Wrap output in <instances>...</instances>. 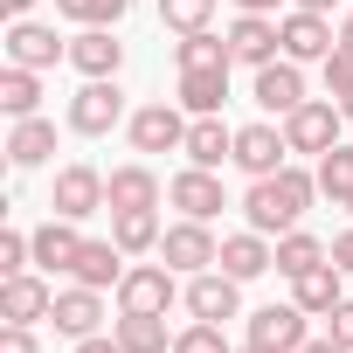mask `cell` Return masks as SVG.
<instances>
[{"label":"cell","instance_id":"obj_17","mask_svg":"<svg viewBox=\"0 0 353 353\" xmlns=\"http://www.w3.org/2000/svg\"><path fill=\"white\" fill-rule=\"evenodd\" d=\"M56 332L63 339H90L97 325H104V291H90V284H70V291H56Z\"/></svg>","mask_w":353,"mask_h":353},{"label":"cell","instance_id":"obj_20","mask_svg":"<svg viewBox=\"0 0 353 353\" xmlns=\"http://www.w3.org/2000/svg\"><path fill=\"white\" fill-rule=\"evenodd\" d=\"M118 63H125V42L111 28H83L70 42V70H83V77H118Z\"/></svg>","mask_w":353,"mask_h":353},{"label":"cell","instance_id":"obj_36","mask_svg":"<svg viewBox=\"0 0 353 353\" xmlns=\"http://www.w3.org/2000/svg\"><path fill=\"white\" fill-rule=\"evenodd\" d=\"M325 90H332L339 104L353 97V49H346V42H332V56H325Z\"/></svg>","mask_w":353,"mask_h":353},{"label":"cell","instance_id":"obj_33","mask_svg":"<svg viewBox=\"0 0 353 353\" xmlns=\"http://www.w3.org/2000/svg\"><path fill=\"white\" fill-rule=\"evenodd\" d=\"M132 0H56V14L77 21V28H118Z\"/></svg>","mask_w":353,"mask_h":353},{"label":"cell","instance_id":"obj_38","mask_svg":"<svg viewBox=\"0 0 353 353\" xmlns=\"http://www.w3.org/2000/svg\"><path fill=\"white\" fill-rule=\"evenodd\" d=\"M0 353H42L35 346V325H0Z\"/></svg>","mask_w":353,"mask_h":353},{"label":"cell","instance_id":"obj_42","mask_svg":"<svg viewBox=\"0 0 353 353\" xmlns=\"http://www.w3.org/2000/svg\"><path fill=\"white\" fill-rule=\"evenodd\" d=\"M291 8H312V14H332V8H339V0H291Z\"/></svg>","mask_w":353,"mask_h":353},{"label":"cell","instance_id":"obj_22","mask_svg":"<svg viewBox=\"0 0 353 353\" xmlns=\"http://www.w3.org/2000/svg\"><path fill=\"white\" fill-rule=\"evenodd\" d=\"M104 188H111V208H159V173H152L145 159L111 166V173H104Z\"/></svg>","mask_w":353,"mask_h":353},{"label":"cell","instance_id":"obj_32","mask_svg":"<svg viewBox=\"0 0 353 353\" xmlns=\"http://www.w3.org/2000/svg\"><path fill=\"white\" fill-rule=\"evenodd\" d=\"M332 250L319 243V236H305V229H284L277 236V277H305L312 263H325Z\"/></svg>","mask_w":353,"mask_h":353},{"label":"cell","instance_id":"obj_29","mask_svg":"<svg viewBox=\"0 0 353 353\" xmlns=\"http://www.w3.org/2000/svg\"><path fill=\"white\" fill-rule=\"evenodd\" d=\"M319 194L332 208H353V145L339 139L332 152H319Z\"/></svg>","mask_w":353,"mask_h":353},{"label":"cell","instance_id":"obj_14","mask_svg":"<svg viewBox=\"0 0 353 353\" xmlns=\"http://www.w3.org/2000/svg\"><path fill=\"white\" fill-rule=\"evenodd\" d=\"M229 49H236V63L263 70V63H277V56H284V35H277V21H270V14H236Z\"/></svg>","mask_w":353,"mask_h":353},{"label":"cell","instance_id":"obj_37","mask_svg":"<svg viewBox=\"0 0 353 353\" xmlns=\"http://www.w3.org/2000/svg\"><path fill=\"white\" fill-rule=\"evenodd\" d=\"M325 332H332V339H339V346L353 353V298H339V305L325 312Z\"/></svg>","mask_w":353,"mask_h":353},{"label":"cell","instance_id":"obj_12","mask_svg":"<svg viewBox=\"0 0 353 353\" xmlns=\"http://www.w3.org/2000/svg\"><path fill=\"white\" fill-rule=\"evenodd\" d=\"M277 35H284V56H291V63H325V56H332V21L312 14V8H291V14L277 21Z\"/></svg>","mask_w":353,"mask_h":353},{"label":"cell","instance_id":"obj_16","mask_svg":"<svg viewBox=\"0 0 353 353\" xmlns=\"http://www.w3.org/2000/svg\"><path fill=\"white\" fill-rule=\"evenodd\" d=\"M215 270H229V277H263V270H277V243L270 236H256V229H243V236H222V256H215Z\"/></svg>","mask_w":353,"mask_h":353},{"label":"cell","instance_id":"obj_21","mask_svg":"<svg viewBox=\"0 0 353 353\" xmlns=\"http://www.w3.org/2000/svg\"><path fill=\"white\" fill-rule=\"evenodd\" d=\"M188 166H222V159H236V132L222 125V111H208V118H194L188 125Z\"/></svg>","mask_w":353,"mask_h":353},{"label":"cell","instance_id":"obj_47","mask_svg":"<svg viewBox=\"0 0 353 353\" xmlns=\"http://www.w3.org/2000/svg\"><path fill=\"white\" fill-rule=\"evenodd\" d=\"M339 111H346V118H353V97H346V104H339Z\"/></svg>","mask_w":353,"mask_h":353},{"label":"cell","instance_id":"obj_45","mask_svg":"<svg viewBox=\"0 0 353 353\" xmlns=\"http://www.w3.org/2000/svg\"><path fill=\"white\" fill-rule=\"evenodd\" d=\"M339 42H346V49H353V14H346V28H339Z\"/></svg>","mask_w":353,"mask_h":353},{"label":"cell","instance_id":"obj_41","mask_svg":"<svg viewBox=\"0 0 353 353\" xmlns=\"http://www.w3.org/2000/svg\"><path fill=\"white\" fill-rule=\"evenodd\" d=\"M298 353H346V346H339V339H332V332H325V339H305V346H298Z\"/></svg>","mask_w":353,"mask_h":353},{"label":"cell","instance_id":"obj_13","mask_svg":"<svg viewBox=\"0 0 353 353\" xmlns=\"http://www.w3.org/2000/svg\"><path fill=\"white\" fill-rule=\"evenodd\" d=\"M8 63H21V70H56V63H70V42H56V28H42V21H14L8 28Z\"/></svg>","mask_w":353,"mask_h":353},{"label":"cell","instance_id":"obj_23","mask_svg":"<svg viewBox=\"0 0 353 353\" xmlns=\"http://www.w3.org/2000/svg\"><path fill=\"white\" fill-rule=\"evenodd\" d=\"M159 208H111V243L125 250V256H145V250H159Z\"/></svg>","mask_w":353,"mask_h":353},{"label":"cell","instance_id":"obj_44","mask_svg":"<svg viewBox=\"0 0 353 353\" xmlns=\"http://www.w3.org/2000/svg\"><path fill=\"white\" fill-rule=\"evenodd\" d=\"M0 8H8V14H14V21H21V14H28V8H35V0H0Z\"/></svg>","mask_w":353,"mask_h":353},{"label":"cell","instance_id":"obj_9","mask_svg":"<svg viewBox=\"0 0 353 353\" xmlns=\"http://www.w3.org/2000/svg\"><path fill=\"white\" fill-rule=\"evenodd\" d=\"M188 312L208 319V325L236 319V312H243V277H229V270H201V277H188Z\"/></svg>","mask_w":353,"mask_h":353},{"label":"cell","instance_id":"obj_18","mask_svg":"<svg viewBox=\"0 0 353 353\" xmlns=\"http://www.w3.org/2000/svg\"><path fill=\"white\" fill-rule=\"evenodd\" d=\"M305 305H263V312H250V339L256 346H277V353H298L305 346Z\"/></svg>","mask_w":353,"mask_h":353},{"label":"cell","instance_id":"obj_10","mask_svg":"<svg viewBox=\"0 0 353 353\" xmlns=\"http://www.w3.org/2000/svg\"><path fill=\"white\" fill-rule=\"evenodd\" d=\"M132 145H139V152H181V145H188V118L173 111L166 97H159V104H139V111H132Z\"/></svg>","mask_w":353,"mask_h":353},{"label":"cell","instance_id":"obj_1","mask_svg":"<svg viewBox=\"0 0 353 353\" xmlns=\"http://www.w3.org/2000/svg\"><path fill=\"white\" fill-rule=\"evenodd\" d=\"M312 201H319V173L284 166V173H270V181H250L243 215H250L256 236H284V229H298V215H305Z\"/></svg>","mask_w":353,"mask_h":353},{"label":"cell","instance_id":"obj_27","mask_svg":"<svg viewBox=\"0 0 353 353\" xmlns=\"http://www.w3.org/2000/svg\"><path fill=\"white\" fill-rule=\"evenodd\" d=\"M49 152H56V125H49L42 111H35V118H14V132H8V159H14V166H42Z\"/></svg>","mask_w":353,"mask_h":353},{"label":"cell","instance_id":"obj_28","mask_svg":"<svg viewBox=\"0 0 353 353\" xmlns=\"http://www.w3.org/2000/svg\"><path fill=\"white\" fill-rule=\"evenodd\" d=\"M173 63H181V70H229V63H236V49H229V35L194 28V35L173 42Z\"/></svg>","mask_w":353,"mask_h":353},{"label":"cell","instance_id":"obj_11","mask_svg":"<svg viewBox=\"0 0 353 353\" xmlns=\"http://www.w3.org/2000/svg\"><path fill=\"white\" fill-rule=\"evenodd\" d=\"M49 312H56V284H42L35 270H14L8 284H0V319L8 325H35Z\"/></svg>","mask_w":353,"mask_h":353},{"label":"cell","instance_id":"obj_31","mask_svg":"<svg viewBox=\"0 0 353 353\" xmlns=\"http://www.w3.org/2000/svg\"><path fill=\"white\" fill-rule=\"evenodd\" d=\"M35 77L42 70H21V63L0 70V111H8V118H35V104H42V83Z\"/></svg>","mask_w":353,"mask_h":353},{"label":"cell","instance_id":"obj_6","mask_svg":"<svg viewBox=\"0 0 353 353\" xmlns=\"http://www.w3.org/2000/svg\"><path fill=\"white\" fill-rule=\"evenodd\" d=\"M173 298H181V284H173V263H132L125 284H118V312H166Z\"/></svg>","mask_w":353,"mask_h":353},{"label":"cell","instance_id":"obj_30","mask_svg":"<svg viewBox=\"0 0 353 353\" xmlns=\"http://www.w3.org/2000/svg\"><path fill=\"white\" fill-rule=\"evenodd\" d=\"M222 97H229V70H181V104L194 118L222 111Z\"/></svg>","mask_w":353,"mask_h":353},{"label":"cell","instance_id":"obj_46","mask_svg":"<svg viewBox=\"0 0 353 353\" xmlns=\"http://www.w3.org/2000/svg\"><path fill=\"white\" fill-rule=\"evenodd\" d=\"M243 353H277V346H256V339H250V346H243Z\"/></svg>","mask_w":353,"mask_h":353},{"label":"cell","instance_id":"obj_19","mask_svg":"<svg viewBox=\"0 0 353 353\" xmlns=\"http://www.w3.org/2000/svg\"><path fill=\"white\" fill-rule=\"evenodd\" d=\"M125 270H132V263H125V250H118V243H90V236H83V250H77V263H70V277H77V284H90V291H118V284H125Z\"/></svg>","mask_w":353,"mask_h":353},{"label":"cell","instance_id":"obj_39","mask_svg":"<svg viewBox=\"0 0 353 353\" xmlns=\"http://www.w3.org/2000/svg\"><path fill=\"white\" fill-rule=\"evenodd\" d=\"M332 263H339V270H353V229H339V236H332Z\"/></svg>","mask_w":353,"mask_h":353},{"label":"cell","instance_id":"obj_43","mask_svg":"<svg viewBox=\"0 0 353 353\" xmlns=\"http://www.w3.org/2000/svg\"><path fill=\"white\" fill-rule=\"evenodd\" d=\"M236 8H243V14H270V8H277V0H236Z\"/></svg>","mask_w":353,"mask_h":353},{"label":"cell","instance_id":"obj_5","mask_svg":"<svg viewBox=\"0 0 353 353\" xmlns=\"http://www.w3.org/2000/svg\"><path fill=\"white\" fill-rule=\"evenodd\" d=\"M215 256H222V243H215V229H208V222H194V215H181V222H173V229L159 236V263L188 270V277L215 270Z\"/></svg>","mask_w":353,"mask_h":353},{"label":"cell","instance_id":"obj_35","mask_svg":"<svg viewBox=\"0 0 353 353\" xmlns=\"http://www.w3.org/2000/svg\"><path fill=\"white\" fill-rule=\"evenodd\" d=\"M173 353H236V346L222 339V325H208V319H194L188 332H173Z\"/></svg>","mask_w":353,"mask_h":353},{"label":"cell","instance_id":"obj_24","mask_svg":"<svg viewBox=\"0 0 353 353\" xmlns=\"http://www.w3.org/2000/svg\"><path fill=\"white\" fill-rule=\"evenodd\" d=\"M339 298H346V291H339V263H332V256H325V263H312L305 277H291V305H305L312 319H325Z\"/></svg>","mask_w":353,"mask_h":353},{"label":"cell","instance_id":"obj_8","mask_svg":"<svg viewBox=\"0 0 353 353\" xmlns=\"http://www.w3.org/2000/svg\"><path fill=\"white\" fill-rule=\"evenodd\" d=\"M166 201L181 208V215H194V222H215L222 215V181H215V166H181L166 181Z\"/></svg>","mask_w":353,"mask_h":353},{"label":"cell","instance_id":"obj_40","mask_svg":"<svg viewBox=\"0 0 353 353\" xmlns=\"http://www.w3.org/2000/svg\"><path fill=\"white\" fill-rule=\"evenodd\" d=\"M77 353H125L118 339H104V332H90V339H77Z\"/></svg>","mask_w":353,"mask_h":353},{"label":"cell","instance_id":"obj_26","mask_svg":"<svg viewBox=\"0 0 353 353\" xmlns=\"http://www.w3.org/2000/svg\"><path fill=\"white\" fill-rule=\"evenodd\" d=\"M77 250H83V236H77V222L70 215H56V222H42L35 229V263L56 277V270H70L77 263Z\"/></svg>","mask_w":353,"mask_h":353},{"label":"cell","instance_id":"obj_34","mask_svg":"<svg viewBox=\"0 0 353 353\" xmlns=\"http://www.w3.org/2000/svg\"><path fill=\"white\" fill-rule=\"evenodd\" d=\"M208 14H215V0H159V21H166L173 35H194V28H208Z\"/></svg>","mask_w":353,"mask_h":353},{"label":"cell","instance_id":"obj_2","mask_svg":"<svg viewBox=\"0 0 353 353\" xmlns=\"http://www.w3.org/2000/svg\"><path fill=\"white\" fill-rule=\"evenodd\" d=\"M118 118H125V90H118V77H83V90L70 97V132L104 139Z\"/></svg>","mask_w":353,"mask_h":353},{"label":"cell","instance_id":"obj_15","mask_svg":"<svg viewBox=\"0 0 353 353\" xmlns=\"http://www.w3.org/2000/svg\"><path fill=\"white\" fill-rule=\"evenodd\" d=\"M263 111H277V118H291L298 104H305V77H298V63L291 56H277V63H263L256 70V90H250Z\"/></svg>","mask_w":353,"mask_h":353},{"label":"cell","instance_id":"obj_4","mask_svg":"<svg viewBox=\"0 0 353 353\" xmlns=\"http://www.w3.org/2000/svg\"><path fill=\"white\" fill-rule=\"evenodd\" d=\"M49 208H56V215H70V222H90L97 208H111L104 173H97V166H83V159H77V166H63V173H56V188H49Z\"/></svg>","mask_w":353,"mask_h":353},{"label":"cell","instance_id":"obj_3","mask_svg":"<svg viewBox=\"0 0 353 353\" xmlns=\"http://www.w3.org/2000/svg\"><path fill=\"white\" fill-rule=\"evenodd\" d=\"M339 118H346V111H339V97H305V104L284 118L291 152H312V159H319V152H332V145H339Z\"/></svg>","mask_w":353,"mask_h":353},{"label":"cell","instance_id":"obj_25","mask_svg":"<svg viewBox=\"0 0 353 353\" xmlns=\"http://www.w3.org/2000/svg\"><path fill=\"white\" fill-rule=\"evenodd\" d=\"M111 339H118L125 353H173V339H166V312H118Z\"/></svg>","mask_w":353,"mask_h":353},{"label":"cell","instance_id":"obj_7","mask_svg":"<svg viewBox=\"0 0 353 353\" xmlns=\"http://www.w3.org/2000/svg\"><path fill=\"white\" fill-rule=\"evenodd\" d=\"M284 152H291V139H284L277 125H243V132H236V166L250 173V181H270V173H284V166H291Z\"/></svg>","mask_w":353,"mask_h":353}]
</instances>
